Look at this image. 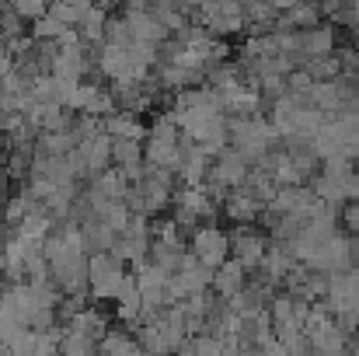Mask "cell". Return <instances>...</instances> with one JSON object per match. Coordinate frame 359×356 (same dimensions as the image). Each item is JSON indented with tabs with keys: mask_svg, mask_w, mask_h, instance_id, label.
Here are the masks:
<instances>
[]
</instances>
